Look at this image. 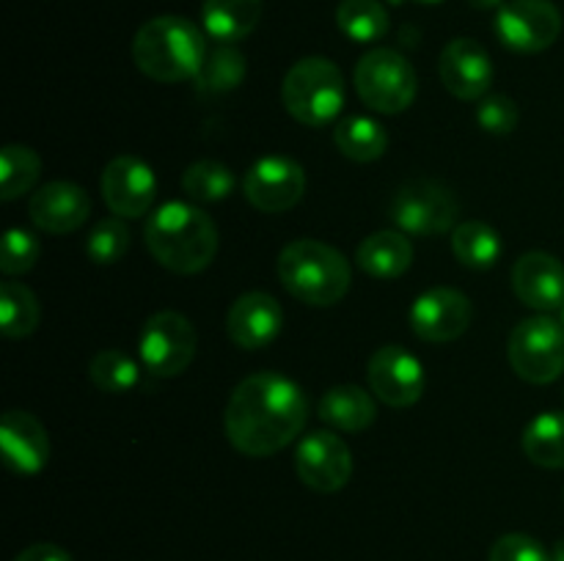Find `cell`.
<instances>
[{"instance_id": "6da1fadb", "label": "cell", "mask_w": 564, "mask_h": 561, "mask_svg": "<svg viewBox=\"0 0 564 561\" xmlns=\"http://www.w3.org/2000/svg\"><path fill=\"white\" fill-rule=\"evenodd\" d=\"M308 399L279 372H259L237 383L224 413L229 443L246 457H273L303 432Z\"/></svg>"}, {"instance_id": "7a4b0ae2", "label": "cell", "mask_w": 564, "mask_h": 561, "mask_svg": "<svg viewBox=\"0 0 564 561\" xmlns=\"http://www.w3.org/2000/svg\"><path fill=\"white\" fill-rule=\"evenodd\" d=\"M143 240L154 262L180 275H196L218 256L220 234L198 204L169 201L149 215Z\"/></svg>"}, {"instance_id": "3957f363", "label": "cell", "mask_w": 564, "mask_h": 561, "mask_svg": "<svg viewBox=\"0 0 564 561\" xmlns=\"http://www.w3.org/2000/svg\"><path fill=\"white\" fill-rule=\"evenodd\" d=\"M132 61L158 82L196 80L207 61V42L196 22L163 14L138 28L132 38Z\"/></svg>"}, {"instance_id": "277c9868", "label": "cell", "mask_w": 564, "mask_h": 561, "mask_svg": "<svg viewBox=\"0 0 564 561\" xmlns=\"http://www.w3.org/2000/svg\"><path fill=\"white\" fill-rule=\"evenodd\" d=\"M279 280L295 300L314 308L341 302L350 292V262L339 248L323 240H292L279 253Z\"/></svg>"}, {"instance_id": "5b68a950", "label": "cell", "mask_w": 564, "mask_h": 561, "mask_svg": "<svg viewBox=\"0 0 564 561\" xmlns=\"http://www.w3.org/2000/svg\"><path fill=\"white\" fill-rule=\"evenodd\" d=\"M347 88L339 66L323 55L295 61L281 82L286 113L303 127H328L345 108Z\"/></svg>"}, {"instance_id": "8992f818", "label": "cell", "mask_w": 564, "mask_h": 561, "mask_svg": "<svg viewBox=\"0 0 564 561\" xmlns=\"http://www.w3.org/2000/svg\"><path fill=\"white\" fill-rule=\"evenodd\" d=\"M356 91L364 105L383 116L405 113L419 94L411 61L391 47H375L356 64Z\"/></svg>"}, {"instance_id": "52a82bcc", "label": "cell", "mask_w": 564, "mask_h": 561, "mask_svg": "<svg viewBox=\"0 0 564 561\" xmlns=\"http://www.w3.org/2000/svg\"><path fill=\"white\" fill-rule=\"evenodd\" d=\"M507 358L527 383H554L564 374V324L549 314L521 319L507 341Z\"/></svg>"}, {"instance_id": "ba28073f", "label": "cell", "mask_w": 564, "mask_h": 561, "mask_svg": "<svg viewBox=\"0 0 564 561\" xmlns=\"http://www.w3.org/2000/svg\"><path fill=\"white\" fill-rule=\"evenodd\" d=\"M198 352V333L191 319L180 311H158L147 319L138 339L143 369L154 377H180Z\"/></svg>"}, {"instance_id": "9c48e42d", "label": "cell", "mask_w": 564, "mask_h": 561, "mask_svg": "<svg viewBox=\"0 0 564 561\" xmlns=\"http://www.w3.org/2000/svg\"><path fill=\"white\" fill-rule=\"evenodd\" d=\"M460 204L446 185L433 179H413L394 193L389 207L391 223L408 237H435L455 229Z\"/></svg>"}, {"instance_id": "30bf717a", "label": "cell", "mask_w": 564, "mask_h": 561, "mask_svg": "<svg viewBox=\"0 0 564 561\" xmlns=\"http://www.w3.org/2000/svg\"><path fill=\"white\" fill-rule=\"evenodd\" d=\"M496 33L516 53H543L560 38L562 14L551 0H507L496 14Z\"/></svg>"}, {"instance_id": "8fae6325", "label": "cell", "mask_w": 564, "mask_h": 561, "mask_svg": "<svg viewBox=\"0 0 564 561\" xmlns=\"http://www.w3.org/2000/svg\"><path fill=\"white\" fill-rule=\"evenodd\" d=\"M242 193L259 212H286L306 193V170L297 160L284 157V154H268L246 170Z\"/></svg>"}, {"instance_id": "7c38bea8", "label": "cell", "mask_w": 564, "mask_h": 561, "mask_svg": "<svg viewBox=\"0 0 564 561\" xmlns=\"http://www.w3.org/2000/svg\"><path fill=\"white\" fill-rule=\"evenodd\" d=\"M367 383L375 399L389 407H413L424 394V366L411 350L400 344H383L372 352L367 366Z\"/></svg>"}, {"instance_id": "4fadbf2b", "label": "cell", "mask_w": 564, "mask_h": 561, "mask_svg": "<svg viewBox=\"0 0 564 561\" xmlns=\"http://www.w3.org/2000/svg\"><path fill=\"white\" fill-rule=\"evenodd\" d=\"M297 479L314 493H339L352 476V451L339 435L308 432L295 451Z\"/></svg>"}, {"instance_id": "5bb4252c", "label": "cell", "mask_w": 564, "mask_h": 561, "mask_svg": "<svg viewBox=\"0 0 564 561\" xmlns=\"http://www.w3.org/2000/svg\"><path fill=\"white\" fill-rule=\"evenodd\" d=\"M474 306L468 295L452 286H433L411 306V330L430 344L455 341L471 328Z\"/></svg>"}, {"instance_id": "9a60e30c", "label": "cell", "mask_w": 564, "mask_h": 561, "mask_svg": "<svg viewBox=\"0 0 564 561\" xmlns=\"http://www.w3.org/2000/svg\"><path fill=\"white\" fill-rule=\"evenodd\" d=\"M102 198L108 209L119 218H141L152 209L154 196H158V176L152 165L132 154L110 160L102 170Z\"/></svg>"}, {"instance_id": "2e32d148", "label": "cell", "mask_w": 564, "mask_h": 561, "mask_svg": "<svg viewBox=\"0 0 564 561\" xmlns=\"http://www.w3.org/2000/svg\"><path fill=\"white\" fill-rule=\"evenodd\" d=\"M438 75L446 91L466 102L488 97L494 82V61L477 38H452L438 58Z\"/></svg>"}, {"instance_id": "e0dca14e", "label": "cell", "mask_w": 564, "mask_h": 561, "mask_svg": "<svg viewBox=\"0 0 564 561\" xmlns=\"http://www.w3.org/2000/svg\"><path fill=\"white\" fill-rule=\"evenodd\" d=\"M284 330V308L268 292H246L226 314V333L240 350H262Z\"/></svg>"}, {"instance_id": "ac0fdd59", "label": "cell", "mask_w": 564, "mask_h": 561, "mask_svg": "<svg viewBox=\"0 0 564 561\" xmlns=\"http://www.w3.org/2000/svg\"><path fill=\"white\" fill-rule=\"evenodd\" d=\"M31 223L47 234H69L77 231L91 215V198L75 182H47L39 187L28 204Z\"/></svg>"}, {"instance_id": "d6986e66", "label": "cell", "mask_w": 564, "mask_h": 561, "mask_svg": "<svg viewBox=\"0 0 564 561\" xmlns=\"http://www.w3.org/2000/svg\"><path fill=\"white\" fill-rule=\"evenodd\" d=\"M512 289L518 300L534 311H560L564 306V264L554 253H523L512 267Z\"/></svg>"}, {"instance_id": "ffe728a7", "label": "cell", "mask_w": 564, "mask_h": 561, "mask_svg": "<svg viewBox=\"0 0 564 561\" xmlns=\"http://www.w3.org/2000/svg\"><path fill=\"white\" fill-rule=\"evenodd\" d=\"M0 449L6 465L20 476H33L50 460V438L44 424L25 410L3 413L0 421Z\"/></svg>"}, {"instance_id": "44dd1931", "label": "cell", "mask_w": 564, "mask_h": 561, "mask_svg": "<svg viewBox=\"0 0 564 561\" xmlns=\"http://www.w3.org/2000/svg\"><path fill=\"white\" fill-rule=\"evenodd\" d=\"M356 264L378 280H394L413 264V242L405 231L383 229L364 237L356 251Z\"/></svg>"}, {"instance_id": "7402d4cb", "label": "cell", "mask_w": 564, "mask_h": 561, "mask_svg": "<svg viewBox=\"0 0 564 561\" xmlns=\"http://www.w3.org/2000/svg\"><path fill=\"white\" fill-rule=\"evenodd\" d=\"M262 0H204V31L220 44H237L251 36L262 22Z\"/></svg>"}, {"instance_id": "603a6c76", "label": "cell", "mask_w": 564, "mask_h": 561, "mask_svg": "<svg viewBox=\"0 0 564 561\" xmlns=\"http://www.w3.org/2000/svg\"><path fill=\"white\" fill-rule=\"evenodd\" d=\"M319 418L339 432H364L378 418L375 394L361 385H334L319 399Z\"/></svg>"}, {"instance_id": "cb8c5ba5", "label": "cell", "mask_w": 564, "mask_h": 561, "mask_svg": "<svg viewBox=\"0 0 564 561\" xmlns=\"http://www.w3.org/2000/svg\"><path fill=\"white\" fill-rule=\"evenodd\" d=\"M334 143L352 163H375L389 148V132L369 116H345L334 124Z\"/></svg>"}, {"instance_id": "d4e9b609", "label": "cell", "mask_w": 564, "mask_h": 561, "mask_svg": "<svg viewBox=\"0 0 564 561\" xmlns=\"http://www.w3.org/2000/svg\"><path fill=\"white\" fill-rule=\"evenodd\" d=\"M523 454L540 468H564V413L545 410L527 424L521 438Z\"/></svg>"}, {"instance_id": "484cf974", "label": "cell", "mask_w": 564, "mask_h": 561, "mask_svg": "<svg viewBox=\"0 0 564 561\" xmlns=\"http://www.w3.org/2000/svg\"><path fill=\"white\" fill-rule=\"evenodd\" d=\"M505 242L499 231L485 220H463L452 231V253L460 264L471 270H490L501 258Z\"/></svg>"}, {"instance_id": "4316f807", "label": "cell", "mask_w": 564, "mask_h": 561, "mask_svg": "<svg viewBox=\"0 0 564 561\" xmlns=\"http://www.w3.org/2000/svg\"><path fill=\"white\" fill-rule=\"evenodd\" d=\"M42 322V306L36 295L20 280L0 284V330L9 339H25Z\"/></svg>"}, {"instance_id": "83f0119b", "label": "cell", "mask_w": 564, "mask_h": 561, "mask_svg": "<svg viewBox=\"0 0 564 561\" xmlns=\"http://www.w3.org/2000/svg\"><path fill=\"white\" fill-rule=\"evenodd\" d=\"M336 25L352 42L372 44L389 33L391 20L380 0H341L336 6Z\"/></svg>"}, {"instance_id": "f1b7e54d", "label": "cell", "mask_w": 564, "mask_h": 561, "mask_svg": "<svg viewBox=\"0 0 564 561\" xmlns=\"http://www.w3.org/2000/svg\"><path fill=\"white\" fill-rule=\"evenodd\" d=\"M246 55L235 44H220L213 53H207L202 72L196 75V88L204 97H218L229 94L246 80Z\"/></svg>"}, {"instance_id": "f546056e", "label": "cell", "mask_w": 564, "mask_h": 561, "mask_svg": "<svg viewBox=\"0 0 564 561\" xmlns=\"http://www.w3.org/2000/svg\"><path fill=\"white\" fill-rule=\"evenodd\" d=\"M39 176H42V157L31 146L9 143L3 148L0 154V198L3 201H17L31 193Z\"/></svg>"}, {"instance_id": "4dcf8cb0", "label": "cell", "mask_w": 564, "mask_h": 561, "mask_svg": "<svg viewBox=\"0 0 564 561\" xmlns=\"http://www.w3.org/2000/svg\"><path fill=\"white\" fill-rule=\"evenodd\" d=\"M182 187L193 201L215 204L235 193L237 179L229 165L218 163V160H196L182 174Z\"/></svg>"}, {"instance_id": "1f68e13d", "label": "cell", "mask_w": 564, "mask_h": 561, "mask_svg": "<svg viewBox=\"0 0 564 561\" xmlns=\"http://www.w3.org/2000/svg\"><path fill=\"white\" fill-rule=\"evenodd\" d=\"M88 377L105 394H127L141 380V369L127 352L121 350H102L88 363Z\"/></svg>"}, {"instance_id": "d6a6232c", "label": "cell", "mask_w": 564, "mask_h": 561, "mask_svg": "<svg viewBox=\"0 0 564 561\" xmlns=\"http://www.w3.org/2000/svg\"><path fill=\"white\" fill-rule=\"evenodd\" d=\"M130 229H127L124 218L110 215L94 223V229L86 237V253L91 262L97 264H116L127 256L130 251Z\"/></svg>"}, {"instance_id": "836d02e7", "label": "cell", "mask_w": 564, "mask_h": 561, "mask_svg": "<svg viewBox=\"0 0 564 561\" xmlns=\"http://www.w3.org/2000/svg\"><path fill=\"white\" fill-rule=\"evenodd\" d=\"M39 253H42V242L33 231L14 229L6 231L3 237V251H0V270H3L6 278H14V275H25L36 267Z\"/></svg>"}, {"instance_id": "e575fe53", "label": "cell", "mask_w": 564, "mask_h": 561, "mask_svg": "<svg viewBox=\"0 0 564 561\" xmlns=\"http://www.w3.org/2000/svg\"><path fill=\"white\" fill-rule=\"evenodd\" d=\"M518 119H521V113H518L516 99L507 97V94H488V97L479 99L477 124L490 135H510V132H516Z\"/></svg>"}, {"instance_id": "d590c367", "label": "cell", "mask_w": 564, "mask_h": 561, "mask_svg": "<svg viewBox=\"0 0 564 561\" xmlns=\"http://www.w3.org/2000/svg\"><path fill=\"white\" fill-rule=\"evenodd\" d=\"M488 561H554L549 550L529 534H505L490 548Z\"/></svg>"}, {"instance_id": "8d00e7d4", "label": "cell", "mask_w": 564, "mask_h": 561, "mask_svg": "<svg viewBox=\"0 0 564 561\" xmlns=\"http://www.w3.org/2000/svg\"><path fill=\"white\" fill-rule=\"evenodd\" d=\"M14 561H72V556L53 542H36L31 548L20 550Z\"/></svg>"}, {"instance_id": "74e56055", "label": "cell", "mask_w": 564, "mask_h": 561, "mask_svg": "<svg viewBox=\"0 0 564 561\" xmlns=\"http://www.w3.org/2000/svg\"><path fill=\"white\" fill-rule=\"evenodd\" d=\"M468 3H471L474 6V9H496V6H499V9H501V6H505V0H468Z\"/></svg>"}, {"instance_id": "f35d334b", "label": "cell", "mask_w": 564, "mask_h": 561, "mask_svg": "<svg viewBox=\"0 0 564 561\" xmlns=\"http://www.w3.org/2000/svg\"><path fill=\"white\" fill-rule=\"evenodd\" d=\"M551 559H554V561H564V537L556 539L554 550H551Z\"/></svg>"}, {"instance_id": "ab89813d", "label": "cell", "mask_w": 564, "mask_h": 561, "mask_svg": "<svg viewBox=\"0 0 564 561\" xmlns=\"http://www.w3.org/2000/svg\"><path fill=\"white\" fill-rule=\"evenodd\" d=\"M560 322H562V324H564V306H562V308H560Z\"/></svg>"}, {"instance_id": "60d3db41", "label": "cell", "mask_w": 564, "mask_h": 561, "mask_svg": "<svg viewBox=\"0 0 564 561\" xmlns=\"http://www.w3.org/2000/svg\"><path fill=\"white\" fill-rule=\"evenodd\" d=\"M422 3H441V0H422Z\"/></svg>"}]
</instances>
